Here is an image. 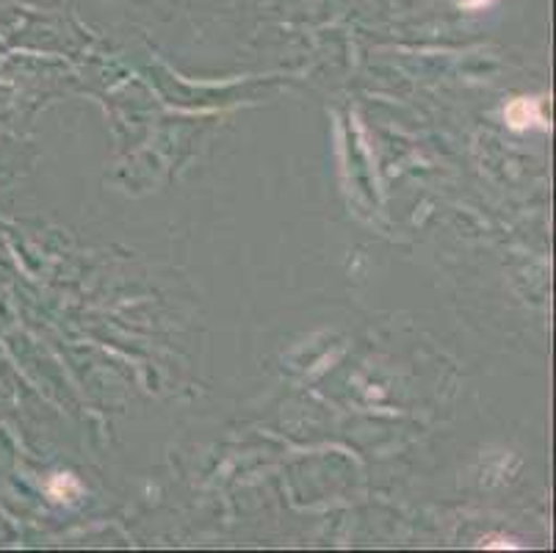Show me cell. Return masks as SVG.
I'll list each match as a JSON object with an SVG mask.
<instances>
[{
    "instance_id": "3957f363",
    "label": "cell",
    "mask_w": 556,
    "mask_h": 553,
    "mask_svg": "<svg viewBox=\"0 0 556 553\" xmlns=\"http://www.w3.org/2000/svg\"><path fill=\"white\" fill-rule=\"evenodd\" d=\"M459 3H463L465 9H471V12H477V9L490 7V3H493V0H459Z\"/></svg>"
},
{
    "instance_id": "7a4b0ae2",
    "label": "cell",
    "mask_w": 556,
    "mask_h": 553,
    "mask_svg": "<svg viewBox=\"0 0 556 553\" xmlns=\"http://www.w3.org/2000/svg\"><path fill=\"white\" fill-rule=\"evenodd\" d=\"M80 481L73 474H55L48 485V493L53 501H62V504H73L80 495Z\"/></svg>"
},
{
    "instance_id": "6da1fadb",
    "label": "cell",
    "mask_w": 556,
    "mask_h": 553,
    "mask_svg": "<svg viewBox=\"0 0 556 553\" xmlns=\"http://www.w3.org/2000/svg\"><path fill=\"white\" fill-rule=\"evenodd\" d=\"M504 120L513 130H529V128H545L543 103L534 98H518L504 109Z\"/></svg>"
}]
</instances>
